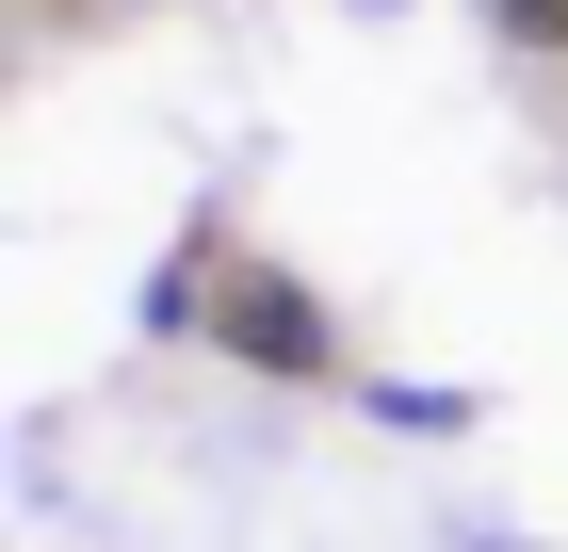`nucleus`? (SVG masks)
<instances>
[{"label": "nucleus", "mask_w": 568, "mask_h": 552, "mask_svg": "<svg viewBox=\"0 0 568 552\" xmlns=\"http://www.w3.org/2000/svg\"><path fill=\"white\" fill-rule=\"evenodd\" d=\"M212 341H227V358H261L276 390H342V325H325V309H308V277H276V260H227Z\"/></svg>", "instance_id": "nucleus-1"}, {"label": "nucleus", "mask_w": 568, "mask_h": 552, "mask_svg": "<svg viewBox=\"0 0 568 552\" xmlns=\"http://www.w3.org/2000/svg\"><path fill=\"white\" fill-rule=\"evenodd\" d=\"M504 33H536V49H568V0H504Z\"/></svg>", "instance_id": "nucleus-2"}]
</instances>
